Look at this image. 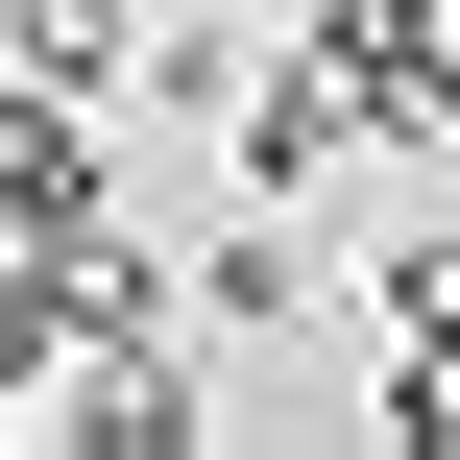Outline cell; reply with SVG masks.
<instances>
[{"label": "cell", "mask_w": 460, "mask_h": 460, "mask_svg": "<svg viewBox=\"0 0 460 460\" xmlns=\"http://www.w3.org/2000/svg\"><path fill=\"white\" fill-rule=\"evenodd\" d=\"M340 170H388V97H364V73H340V49L291 24V49L243 73V194H291V218H315Z\"/></svg>", "instance_id": "obj_1"}, {"label": "cell", "mask_w": 460, "mask_h": 460, "mask_svg": "<svg viewBox=\"0 0 460 460\" xmlns=\"http://www.w3.org/2000/svg\"><path fill=\"white\" fill-rule=\"evenodd\" d=\"M194 437H218V364H194V340H73L49 460H194Z\"/></svg>", "instance_id": "obj_2"}, {"label": "cell", "mask_w": 460, "mask_h": 460, "mask_svg": "<svg viewBox=\"0 0 460 460\" xmlns=\"http://www.w3.org/2000/svg\"><path fill=\"white\" fill-rule=\"evenodd\" d=\"M49 291H73V340H194V267L121 218H49Z\"/></svg>", "instance_id": "obj_3"}, {"label": "cell", "mask_w": 460, "mask_h": 460, "mask_svg": "<svg viewBox=\"0 0 460 460\" xmlns=\"http://www.w3.org/2000/svg\"><path fill=\"white\" fill-rule=\"evenodd\" d=\"M291 315H315V243H291V194H243L194 243V340H291Z\"/></svg>", "instance_id": "obj_4"}, {"label": "cell", "mask_w": 460, "mask_h": 460, "mask_svg": "<svg viewBox=\"0 0 460 460\" xmlns=\"http://www.w3.org/2000/svg\"><path fill=\"white\" fill-rule=\"evenodd\" d=\"M0 49L73 73V97H121V73H146V0H0Z\"/></svg>", "instance_id": "obj_5"}, {"label": "cell", "mask_w": 460, "mask_h": 460, "mask_svg": "<svg viewBox=\"0 0 460 460\" xmlns=\"http://www.w3.org/2000/svg\"><path fill=\"white\" fill-rule=\"evenodd\" d=\"M388 364H460V218H388Z\"/></svg>", "instance_id": "obj_6"}, {"label": "cell", "mask_w": 460, "mask_h": 460, "mask_svg": "<svg viewBox=\"0 0 460 460\" xmlns=\"http://www.w3.org/2000/svg\"><path fill=\"white\" fill-rule=\"evenodd\" d=\"M243 73H267V24H170V49H146V97H170V121H243Z\"/></svg>", "instance_id": "obj_7"}]
</instances>
